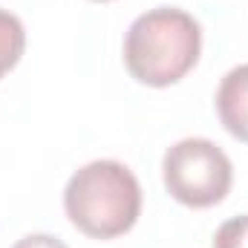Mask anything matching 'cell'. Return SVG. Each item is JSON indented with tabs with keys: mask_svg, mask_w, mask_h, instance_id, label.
<instances>
[{
	"mask_svg": "<svg viewBox=\"0 0 248 248\" xmlns=\"http://www.w3.org/2000/svg\"><path fill=\"white\" fill-rule=\"evenodd\" d=\"M12 248H66V246H63L58 237H52V234H26V237H20Z\"/></svg>",
	"mask_w": 248,
	"mask_h": 248,
	"instance_id": "52a82bcc",
	"label": "cell"
},
{
	"mask_svg": "<svg viewBox=\"0 0 248 248\" xmlns=\"http://www.w3.org/2000/svg\"><path fill=\"white\" fill-rule=\"evenodd\" d=\"M214 101L219 124L237 141L248 144V63H240L222 75Z\"/></svg>",
	"mask_w": 248,
	"mask_h": 248,
	"instance_id": "277c9868",
	"label": "cell"
},
{
	"mask_svg": "<svg viewBox=\"0 0 248 248\" xmlns=\"http://www.w3.org/2000/svg\"><path fill=\"white\" fill-rule=\"evenodd\" d=\"M162 179L168 193L185 208H214L234 185L228 153L211 139H179L162 156Z\"/></svg>",
	"mask_w": 248,
	"mask_h": 248,
	"instance_id": "3957f363",
	"label": "cell"
},
{
	"mask_svg": "<svg viewBox=\"0 0 248 248\" xmlns=\"http://www.w3.org/2000/svg\"><path fill=\"white\" fill-rule=\"evenodd\" d=\"M26 49V29L17 15L0 9V78H6L23 58Z\"/></svg>",
	"mask_w": 248,
	"mask_h": 248,
	"instance_id": "5b68a950",
	"label": "cell"
},
{
	"mask_svg": "<svg viewBox=\"0 0 248 248\" xmlns=\"http://www.w3.org/2000/svg\"><path fill=\"white\" fill-rule=\"evenodd\" d=\"M202 52V26L179 6H156L139 15L124 35V66L144 87L179 84Z\"/></svg>",
	"mask_w": 248,
	"mask_h": 248,
	"instance_id": "6da1fadb",
	"label": "cell"
},
{
	"mask_svg": "<svg viewBox=\"0 0 248 248\" xmlns=\"http://www.w3.org/2000/svg\"><path fill=\"white\" fill-rule=\"evenodd\" d=\"M214 248H248V214L225 219L214 234Z\"/></svg>",
	"mask_w": 248,
	"mask_h": 248,
	"instance_id": "8992f818",
	"label": "cell"
},
{
	"mask_svg": "<svg viewBox=\"0 0 248 248\" xmlns=\"http://www.w3.org/2000/svg\"><path fill=\"white\" fill-rule=\"evenodd\" d=\"M93 3H110V0H93Z\"/></svg>",
	"mask_w": 248,
	"mask_h": 248,
	"instance_id": "ba28073f",
	"label": "cell"
},
{
	"mask_svg": "<svg viewBox=\"0 0 248 248\" xmlns=\"http://www.w3.org/2000/svg\"><path fill=\"white\" fill-rule=\"evenodd\" d=\"M69 222L93 240H116L141 217V185L116 159H95L78 168L63 187Z\"/></svg>",
	"mask_w": 248,
	"mask_h": 248,
	"instance_id": "7a4b0ae2",
	"label": "cell"
}]
</instances>
